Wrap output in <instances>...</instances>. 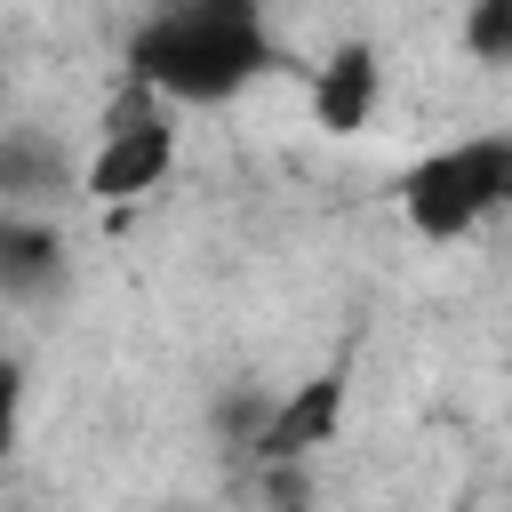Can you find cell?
Returning <instances> with one entry per match:
<instances>
[{"label":"cell","instance_id":"cell-7","mask_svg":"<svg viewBox=\"0 0 512 512\" xmlns=\"http://www.w3.org/2000/svg\"><path fill=\"white\" fill-rule=\"evenodd\" d=\"M64 184V152L40 136V128H8L0 136V192L8 200H40Z\"/></svg>","mask_w":512,"mask_h":512},{"label":"cell","instance_id":"cell-1","mask_svg":"<svg viewBox=\"0 0 512 512\" xmlns=\"http://www.w3.org/2000/svg\"><path fill=\"white\" fill-rule=\"evenodd\" d=\"M256 72H272L264 0H176L128 40V80L176 104H224Z\"/></svg>","mask_w":512,"mask_h":512},{"label":"cell","instance_id":"cell-6","mask_svg":"<svg viewBox=\"0 0 512 512\" xmlns=\"http://www.w3.org/2000/svg\"><path fill=\"white\" fill-rule=\"evenodd\" d=\"M64 288V240L40 224V216H8L0 224V296L8 304H48Z\"/></svg>","mask_w":512,"mask_h":512},{"label":"cell","instance_id":"cell-5","mask_svg":"<svg viewBox=\"0 0 512 512\" xmlns=\"http://www.w3.org/2000/svg\"><path fill=\"white\" fill-rule=\"evenodd\" d=\"M376 96H384V64H376L368 40H344V48L312 72V120H320L328 136H360L368 112H376Z\"/></svg>","mask_w":512,"mask_h":512},{"label":"cell","instance_id":"cell-10","mask_svg":"<svg viewBox=\"0 0 512 512\" xmlns=\"http://www.w3.org/2000/svg\"><path fill=\"white\" fill-rule=\"evenodd\" d=\"M272 512H312V464H256Z\"/></svg>","mask_w":512,"mask_h":512},{"label":"cell","instance_id":"cell-4","mask_svg":"<svg viewBox=\"0 0 512 512\" xmlns=\"http://www.w3.org/2000/svg\"><path fill=\"white\" fill-rule=\"evenodd\" d=\"M336 424H344V368L304 376V384L272 408V424H264V440L248 448V464H312V456L336 440Z\"/></svg>","mask_w":512,"mask_h":512},{"label":"cell","instance_id":"cell-9","mask_svg":"<svg viewBox=\"0 0 512 512\" xmlns=\"http://www.w3.org/2000/svg\"><path fill=\"white\" fill-rule=\"evenodd\" d=\"M464 48L488 72H512V0H472L464 8Z\"/></svg>","mask_w":512,"mask_h":512},{"label":"cell","instance_id":"cell-2","mask_svg":"<svg viewBox=\"0 0 512 512\" xmlns=\"http://www.w3.org/2000/svg\"><path fill=\"white\" fill-rule=\"evenodd\" d=\"M400 208L424 240H464L488 208H512V136H464L400 176Z\"/></svg>","mask_w":512,"mask_h":512},{"label":"cell","instance_id":"cell-3","mask_svg":"<svg viewBox=\"0 0 512 512\" xmlns=\"http://www.w3.org/2000/svg\"><path fill=\"white\" fill-rule=\"evenodd\" d=\"M152 96H160V88L128 80V96L104 112V144H96V160H88V192H96L104 208H120V200L152 192V184L176 168V136H168V112H160Z\"/></svg>","mask_w":512,"mask_h":512},{"label":"cell","instance_id":"cell-8","mask_svg":"<svg viewBox=\"0 0 512 512\" xmlns=\"http://www.w3.org/2000/svg\"><path fill=\"white\" fill-rule=\"evenodd\" d=\"M272 408H280V400H272L264 384H224V392H216V408H208V424H216V440H224V448H240V456H248V448L264 440Z\"/></svg>","mask_w":512,"mask_h":512}]
</instances>
